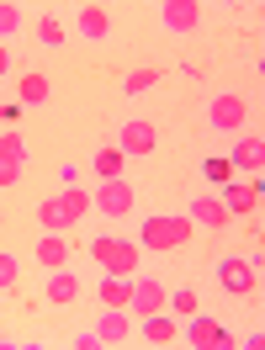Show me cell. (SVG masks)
Here are the masks:
<instances>
[{"instance_id":"1","label":"cell","mask_w":265,"mask_h":350,"mask_svg":"<svg viewBox=\"0 0 265 350\" xmlns=\"http://www.w3.org/2000/svg\"><path fill=\"white\" fill-rule=\"evenodd\" d=\"M90 255L107 265V276H122V282H128L132 271H138V260H143V244H128V239H96V244H90Z\"/></svg>"},{"instance_id":"2","label":"cell","mask_w":265,"mask_h":350,"mask_svg":"<svg viewBox=\"0 0 265 350\" xmlns=\"http://www.w3.org/2000/svg\"><path fill=\"white\" fill-rule=\"evenodd\" d=\"M186 239H191V218H170V213L143 218V250H180Z\"/></svg>"},{"instance_id":"3","label":"cell","mask_w":265,"mask_h":350,"mask_svg":"<svg viewBox=\"0 0 265 350\" xmlns=\"http://www.w3.org/2000/svg\"><path fill=\"white\" fill-rule=\"evenodd\" d=\"M207 122H212L218 133H239L244 122H249V107H244V96H234V90L212 96V107H207Z\"/></svg>"},{"instance_id":"4","label":"cell","mask_w":265,"mask_h":350,"mask_svg":"<svg viewBox=\"0 0 265 350\" xmlns=\"http://www.w3.org/2000/svg\"><path fill=\"white\" fill-rule=\"evenodd\" d=\"M132 186L128 180H122V175H117V180H107V186H101V191H96V207H101V213H107V218H128L132 213Z\"/></svg>"},{"instance_id":"5","label":"cell","mask_w":265,"mask_h":350,"mask_svg":"<svg viewBox=\"0 0 265 350\" xmlns=\"http://www.w3.org/2000/svg\"><path fill=\"white\" fill-rule=\"evenodd\" d=\"M218 282L234 292V297H244V292H255V265L239 260V255H228V260L218 265Z\"/></svg>"},{"instance_id":"6","label":"cell","mask_w":265,"mask_h":350,"mask_svg":"<svg viewBox=\"0 0 265 350\" xmlns=\"http://www.w3.org/2000/svg\"><path fill=\"white\" fill-rule=\"evenodd\" d=\"M165 27H170V32H197L201 27V0H170V5H165Z\"/></svg>"},{"instance_id":"7","label":"cell","mask_w":265,"mask_h":350,"mask_svg":"<svg viewBox=\"0 0 265 350\" xmlns=\"http://www.w3.org/2000/svg\"><path fill=\"white\" fill-rule=\"evenodd\" d=\"M165 303H170V297H165V286H159V282H132V297H128L132 313L149 319V313H165Z\"/></svg>"},{"instance_id":"8","label":"cell","mask_w":265,"mask_h":350,"mask_svg":"<svg viewBox=\"0 0 265 350\" xmlns=\"http://www.w3.org/2000/svg\"><path fill=\"white\" fill-rule=\"evenodd\" d=\"M154 144H159L154 122H128L122 128V154H154Z\"/></svg>"},{"instance_id":"9","label":"cell","mask_w":265,"mask_h":350,"mask_svg":"<svg viewBox=\"0 0 265 350\" xmlns=\"http://www.w3.org/2000/svg\"><path fill=\"white\" fill-rule=\"evenodd\" d=\"M228 165H234V170H260V165H265V138H260V133H244Z\"/></svg>"},{"instance_id":"10","label":"cell","mask_w":265,"mask_h":350,"mask_svg":"<svg viewBox=\"0 0 265 350\" xmlns=\"http://www.w3.org/2000/svg\"><path fill=\"white\" fill-rule=\"evenodd\" d=\"M186 340H191V345H201V350H223V345H228V329L212 324V319H191Z\"/></svg>"},{"instance_id":"11","label":"cell","mask_w":265,"mask_h":350,"mask_svg":"<svg viewBox=\"0 0 265 350\" xmlns=\"http://www.w3.org/2000/svg\"><path fill=\"white\" fill-rule=\"evenodd\" d=\"M38 218H43V228H48V234H64V228H74V218H69V207H64L59 197L38 202Z\"/></svg>"},{"instance_id":"12","label":"cell","mask_w":265,"mask_h":350,"mask_svg":"<svg viewBox=\"0 0 265 350\" xmlns=\"http://www.w3.org/2000/svg\"><path fill=\"white\" fill-rule=\"evenodd\" d=\"M191 218L207 223V228H223V223H228V207L212 202V197H197V202H191Z\"/></svg>"},{"instance_id":"13","label":"cell","mask_w":265,"mask_h":350,"mask_svg":"<svg viewBox=\"0 0 265 350\" xmlns=\"http://www.w3.org/2000/svg\"><path fill=\"white\" fill-rule=\"evenodd\" d=\"M143 334H149L154 345H176V340H180L176 319H165V313H149V324H143Z\"/></svg>"},{"instance_id":"14","label":"cell","mask_w":265,"mask_h":350,"mask_svg":"<svg viewBox=\"0 0 265 350\" xmlns=\"http://www.w3.org/2000/svg\"><path fill=\"white\" fill-rule=\"evenodd\" d=\"M38 260H43L48 271H64V260H69V244L59 239V234H48V239L38 244Z\"/></svg>"},{"instance_id":"15","label":"cell","mask_w":265,"mask_h":350,"mask_svg":"<svg viewBox=\"0 0 265 350\" xmlns=\"http://www.w3.org/2000/svg\"><path fill=\"white\" fill-rule=\"evenodd\" d=\"M107 27H111V16L101 5H80V32L85 38H107Z\"/></svg>"},{"instance_id":"16","label":"cell","mask_w":265,"mask_h":350,"mask_svg":"<svg viewBox=\"0 0 265 350\" xmlns=\"http://www.w3.org/2000/svg\"><path fill=\"white\" fill-rule=\"evenodd\" d=\"M128 313H122V308H107V319H101V324H96V334H101V340H128Z\"/></svg>"},{"instance_id":"17","label":"cell","mask_w":265,"mask_h":350,"mask_svg":"<svg viewBox=\"0 0 265 350\" xmlns=\"http://www.w3.org/2000/svg\"><path fill=\"white\" fill-rule=\"evenodd\" d=\"M74 297H80V282H74L69 271H59V276L48 282V303H74Z\"/></svg>"},{"instance_id":"18","label":"cell","mask_w":265,"mask_h":350,"mask_svg":"<svg viewBox=\"0 0 265 350\" xmlns=\"http://www.w3.org/2000/svg\"><path fill=\"white\" fill-rule=\"evenodd\" d=\"M48 101V75H22V107H43Z\"/></svg>"},{"instance_id":"19","label":"cell","mask_w":265,"mask_h":350,"mask_svg":"<svg viewBox=\"0 0 265 350\" xmlns=\"http://www.w3.org/2000/svg\"><path fill=\"white\" fill-rule=\"evenodd\" d=\"M128 297H132V286L122 282V276H107V282H101V303L107 308H128Z\"/></svg>"},{"instance_id":"20","label":"cell","mask_w":265,"mask_h":350,"mask_svg":"<svg viewBox=\"0 0 265 350\" xmlns=\"http://www.w3.org/2000/svg\"><path fill=\"white\" fill-rule=\"evenodd\" d=\"M122 165H128V154H122V149H101V154H96V170L107 175V180H117Z\"/></svg>"},{"instance_id":"21","label":"cell","mask_w":265,"mask_h":350,"mask_svg":"<svg viewBox=\"0 0 265 350\" xmlns=\"http://www.w3.org/2000/svg\"><path fill=\"white\" fill-rule=\"evenodd\" d=\"M223 207H228V218H234V213H249V207H255V191H249V186H234Z\"/></svg>"},{"instance_id":"22","label":"cell","mask_w":265,"mask_h":350,"mask_svg":"<svg viewBox=\"0 0 265 350\" xmlns=\"http://www.w3.org/2000/svg\"><path fill=\"white\" fill-rule=\"evenodd\" d=\"M59 202H64V207H69V218H74V223L85 218V207H90V197H85V191H80V186H69V191H64V197H59Z\"/></svg>"},{"instance_id":"23","label":"cell","mask_w":265,"mask_h":350,"mask_svg":"<svg viewBox=\"0 0 265 350\" xmlns=\"http://www.w3.org/2000/svg\"><path fill=\"white\" fill-rule=\"evenodd\" d=\"M16 22H22V11L0 0V38H11V32H16Z\"/></svg>"},{"instance_id":"24","label":"cell","mask_w":265,"mask_h":350,"mask_svg":"<svg viewBox=\"0 0 265 350\" xmlns=\"http://www.w3.org/2000/svg\"><path fill=\"white\" fill-rule=\"evenodd\" d=\"M16 180H22V159H5L0 154V186H16Z\"/></svg>"},{"instance_id":"25","label":"cell","mask_w":265,"mask_h":350,"mask_svg":"<svg viewBox=\"0 0 265 350\" xmlns=\"http://www.w3.org/2000/svg\"><path fill=\"white\" fill-rule=\"evenodd\" d=\"M154 80H159V69H132V75H128V90H149Z\"/></svg>"},{"instance_id":"26","label":"cell","mask_w":265,"mask_h":350,"mask_svg":"<svg viewBox=\"0 0 265 350\" xmlns=\"http://www.w3.org/2000/svg\"><path fill=\"white\" fill-rule=\"evenodd\" d=\"M201 175H207V180H228V175H234V165H228V159H207V165H201Z\"/></svg>"},{"instance_id":"27","label":"cell","mask_w":265,"mask_h":350,"mask_svg":"<svg viewBox=\"0 0 265 350\" xmlns=\"http://www.w3.org/2000/svg\"><path fill=\"white\" fill-rule=\"evenodd\" d=\"M0 154H5V159H22V138H16V133H0Z\"/></svg>"},{"instance_id":"28","label":"cell","mask_w":265,"mask_h":350,"mask_svg":"<svg viewBox=\"0 0 265 350\" xmlns=\"http://www.w3.org/2000/svg\"><path fill=\"white\" fill-rule=\"evenodd\" d=\"M5 286H16V260H11V255H0V292H5Z\"/></svg>"},{"instance_id":"29","label":"cell","mask_w":265,"mask_h":350,"mask_svg":"<svg viewBox=\"0 0 265 350\" xmlns=\"http://www.w3.org/2000/svg\"><path fill=\"white\" fill-rule=\"evenodd\" d=\"M38 38H43L48 48H59V38H64V27H59V22H43V27H38Z\"/></svg>"},{"instance_id":"30","label":"cell","mask_w":265,"mask_h":350,"mask_svg":"<svg viewBox=\"0 0 265 350\" xmlns=\"http://www.w3.org/2000/svg\"><path fill=\"white\" fill-rule=\"evenodd\" d=\"M170 308H176V313H197V292H176Z\"/></svg>"},{"instance_id":"31","label":"cell","mask_w":265,"mask_h":350,"mask_svg":"<svg viewBox=\"0 0 265 350\" xmlns=\"http://www.w3.org/2000/svg\"><path fill=\"white\" fill-rule=\"evenodd\" d=\"M74 345H80V350H101V334H96V329H85V334H80Z\"/></svg>"},{"instance_id":"32","label":"cell","mask_w":265,"mask_h":350,"mask_svg":"<svg viewBox=\"0 0 265 350\" xmlns=\"http://www.w3.org/2000/svg\"><path fill=\"white\" fill-rule=\"evenodd\" d=\"M5 69H11V53H5V48H0V75H5Z\"/></svg>"}]
</instances>
